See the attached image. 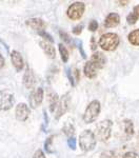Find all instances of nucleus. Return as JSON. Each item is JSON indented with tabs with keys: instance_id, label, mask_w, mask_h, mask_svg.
<instances>
[{
	"instance_id": "obj_1",
	"label": "nucleus",
	"mask_w": 139,
	"mask_h": 158,
	"mask_svg": "<svg viewBox=\"0 0 139 158\" xmlns=\"http://www.w3.org/2000/svg\"><path fill=\"white\" fill-rule=\"evenodd\" d=\"M119 42L120 38L115 33H105L100 37L99 41H98L101 49L108 51V52L117 49L118 45H119Z\"/></svg>"
},
{
	"instance_id": "obj_2",
	"label": "nucleus",
	"mask_w": 139,
	"mask_h": 158,
	"mask_svg": "<svg viewBox=\"0 0 139 158\" xmlns=\"http://www.w3.org/2000/svg\"><path fill=\"white\" fill-rule=\"evenodd\" d=\"M113 122L110 119H104L101 120L96 124L95 128V137L99 141H107L110 138L111 133H112Z\"/></svg>"
},
{
	"instance_id": "obj_3",
	"label": "nucleus",
	"mask_w": 139,
	"mask_h": 158,
	"mask_svg": "<svg viewBox=\"0 0 139 158\" xmlns=\"http://www.w3.org/2000/svg\"><path fill=\"white\" fill-rule=\"evenodd\" d=\"M96 146L95 134L91 130H84L79 135V147L82 151L88 152L92 151Z\"/></svg>"
},
{
	"instance_id": "obj_4",
	"label": "nucleus",
	"mask_w": 139,
	"mask_h": 158,
	"mask_svg": "<svg viewBox=\"0 0 139 158\" xmlns=\"http://www.w3.org/2000/svg\"><path fill=\"white\" fill-rule=\"evenodd\" d=\"M100 109L101 106L99 101L98 100L91 101L90 104L85 109L84 114H83V121L85 123H92V122H94L97 119V117L99 116Z\"/></svg>"
},
{
	"instance_id": "obj_5",
	"label": "nucleus",
	"mask_w": 139,
	"mask_h": 158,
	"mask_svg": "<svg viewBox=\"0 0 139 158\" xmlns=\"http://www.w3.org/2000/svg\"><path fill=\"white\" fill-rule=\"evenodd\" d=\"M84 10H85V4L83 2L80 1L74 2V3H72L69 6L67 15L71 20H78L82 17Z\"/></svg>"
},
{
	"instance_id": "obj_6",
	"label": "nucleus",
	"mask_w": 139,
	"mask_h": 158,
	"mask_svg": "<svg viewBox=\"0 0 139 158\" xmlns=\"http://www.w3.org/2000/svg\"><path fill=\"white\" fill-rule=\"evenodd\" d=\"M15 103L14 95L10 91H1L0 92V111H9L13 108Z\"/></svg>"
},
{
	"instance_id": "obj_7",
	"label": "nucleus",
	"mask_w": 139,
	"mask_h": 158,
	"mask_svg": "<svg viewBox=\"0 0 139 158\" xmlns=\"http://www.w3.org/2000/svg\"><path fill=\"white\" fill-rule=\"evenodd\" d=\"M44 92L42 88H37L31 93L29 97V103L32 109H36L41 104L42 100H43Z\"/></svg>"
},
{
	"instance_id": "obj_8",
	"label": "nucleus",
	"mask_w": 139,
	"mask_h": 158,
	"mask_svg": "<svg viewBox=\"0 0 139 158\" xmlns=\"http://www.w3.org/2000/svg\"><path fill=\"white\" fill-rule=\"evenodd\" d=\"M69 106H70V97L67 94L63 95L61 99L59 100L58 102V106H57V112H56V119H59L65 112L69 110Z\"/></svg>"
},
{
	"instance_id": "obj_9",
	"label": "nucleus",
	"mask_w": 139,
	"mask_h": 158,
	"mask_svg": "<svg viewBox=\"0 0 139 158\" xmlns=\"http://www.w3.org/2000/svg\"><path fill=\"white\" fill-rule=\"evenodd\" d=\"M15 115L16 119L19 121H25L30 116V109L25 103H19L16 106V111H15Z\"/></svg>"
},
{
	"instance_id": "obj_10",
	"label": "nucleus",
	"mask_w": 139,
	"mask_h": 158,
	"mask_svg": "<svg viewBox=\"0 0 139 158\" xmlns=\"http://www.w3.org/2000/svg\"><path fill=\"white\" fill-rule=\"evenodd\" d=\"M90 61L92 62V64L94 65L96 70H97V69H102L104 67L105 63H107V58H105L103 53L95 52L94 54L92 55V58H91Z\"/></svg>"
},
{
	"instance_id": "obj_11",
	"label": "nucleus",
	"mask_w": 139,
	"mask_h": 158,
	"mask_svg": "<svg viewBox=\"0 0 139 158\" xmlns=\"http://www.w3.org/2000/svg\"><path fill=\"white\" fill-rule=\"evenodd\" d=\"M11 58H12V63L13 65L16 69L17 72L21 71L23 69V65H24V62H23V58H22L21 54L17 51H13L11 53Z\"/></svg>"
},
{
	"instance_id": "obj_12",
	"label": "nucleus",
	"mask_w": 139,
	"mask_h": 158,
	"mask_svg": "<svg viewBox=\"0 0 139 158\" xmlns=\"http://www.w3.org/2000/svg\"><path fill=\"white\" fill-rule=\"evenodd\" d=\"M120 23V16L117 13H110L104 20V27H115Z\"/></svg>"
},
{
	"instance_id": "obj_13",
	"label": "nucleus",
	"mask_w": 139,
	"mask_h": 158,
	"mask_svg": "<svg viewBox=\"0 0 139 158\" xmlns=\"http://www.w3.org/2000/svg\"><path fill=\"white\" fill-rule=\"evenodd\" d=\"M25 24L33 30L38 31V32H40V31H44V27H45V22L40 18H30V19L27 20Z\"/></svg>"
},
{
	"instance_id": "obj_14",
	"label": "nucleus",
	"mask_w": 139,
	"mask_h": 158,
	"mask_svg": "<svg viewBox=\"0 0 139 158\" xmlns=\"http://www.w3.org/2000/svg\"><path fill=\"white\" fill-rule=\"evenodd\" d=\"M36 82V78L34 76V73L31 69H27L23 76V85L27 89H32Z\"/></svg>"
},
{
	"instance_id": "obj_15",
	"label": "nucleus",
	"mask_w": 139,
	"mask_h": 158,
	"mask_svg": "<svg viewBox=\"0 0 139 158\" xmlns=\"http://www.w3.org/2000/svg\"><path fill=\"white\" fill-rule=\"evenodd\" d=\"M39 44H40V47H41V49L44 51L45 55H47V57L54 59L55 56H56V51H55V48L53 47L52 43L44 40V41H40Z\"/></svg>"
},
{
	"instance_id": "obj_16",
	"label": "nucleus",
	"mask_w": 139,
	"mask_h": 158,
	"mask_svg": "<svg viewBox=\"0 0 139 158\" xmlns=\"http://www.w3.org/2000/svg\"><path fill=\"white\" fill-rule=\"evenodd\" d=\"M83 72H84V75L90 79H94L96 76H97L96 69L94 65L92 64L91 61H87V63L84 64V68H83Z\"/></svg>"
},
{
	"instance_id": "obj_17",
	"label": "nucleus",
	"mask_w": 139,
	"mask_h": 158,
	"mask_svg": "<svg viewBox=\"0 0 139 158\" xmlns=\"http://www.w3.org/2000/svg\"><path fill=\"white\" fill-rule=\"evenodd\" d=\"M128 40L131 44L136 45V47H139V29L132 31V32L129 34Z\"/></svg>"
},
{
	"instance_id": "obj_18",
	"label": "nucleus",
	"mask_w": 139,
	"mask_h": 158,
	"mask_svg": "<svg viewBox=\"0 0 139 158\" xmlns=\"http://www.w3.org/2000/svg\"><path fill=\"white\" fill-rule=\"evenodd\" d=\"M58 102H59V98H58V95L56 93H53L50 95L49 97V106H50V111L54 112L56 110Z\"/></svg>"
},
{
	"instance_id": "obj_19",
	"label": "nucleus",
	"mask_w": 139,
	"mask_h": 158,
	"mask_svg": "<svg viewBox=\"0 0 139 158\" xmlns=\"http://www.w3.org/2000/svg\"><path fill=\"white\" fill-rule=\"evenodd\" d=\"M123 126H125V135L129 137V138H131V137L134 135V124L132 120H129V119H125V123H123Z\"/></svg>"
},
{
	"instance_id": "obj_20",
	"label": "nucleus",
	"mask_w": 139,
	"mask_h": 158,
	"mask_svg": "<svg viewBox=\"0 0 139 158\" xmlns=\"http://www.w3.org/2000/svg\"><path fill=\"white\" fill-rule=\"evenodd\" d=\"M59 52H60V56H61V59L63 62H67V60H69V51L67 50V48L64 47L63 44L61 43H59Z\"/></svg>"
},
{
	"instance_id": "obj_21",
	"label": "nucleus",
	"mask_w": 139,
	"mask_h": 158,
	"mask_svg": "<svg viewBox=\"0 0 139 158\" xmlns=\"http://www.w3.org/2000/svg\"><path fill=\"white\" fill-rule=\"evenodd\" d=\"M74 131H75L74 127H73V124L70 123V122H67V123L64 124V127H63V132H64L65 135L69 136V138L74 135Z\"/></svg>"
},
{
	"instance_id": "obj_22",
	"label": "nucleus",
	"mask_w": 139,
	"mask_h": 158,
	"mask_svg": "<svg viewBox=\"0 0 139 158\" xmlns=\"http://www.w3.org/2000/svg\"><path fill=\"white\" fill-rule=\"evenodd\" d=\"M59 35H60V37H61V39L65 43H67V44L72 43V38L70 37V35L67 34V32H64V31H59Z\"/></svg>"
},
{
	"instance_id": "obj_23",
	"label": "nucleus",
	"mask_w": 139,
	"mask_h": 158,
	"mask_svg": "<svg viewBox=\"0 0 139 158\" xmlns=\"http://www.w3.org/2000/svg\"><path fill=\"white\" fill-rule=\"evenodd\" d=\"M52 143H53V137L50 136L49 138L47 139V141L44 142V150L47 153H53V149H52Z\"/></svg>"
},
{
	"instance_id": "obj_24",
	"label": "nucleus",
	"mask_w": 139,
	"mask_h": 158,
	"mask_svg": "<svg viewBox=\"0 0 139 158\" xmlns=\"http://www.w3.org/2000/svg\"><path fill=\"white\" fill-rule=\"evenodd\" d=\"M126 21H128L129 24H135L136 22L138 21V17L132 12L128 15V17H126Z\"/></svg>"
},
{
	"instance_id": "obj_25",
	"label": "nucleus",
	"mask_w": 139,
	"mask_h": 158,
	"mask_svg": "<svg viewBox=\"0 0 139 158\" xmlns=\"http://www.w3.org/2000/svg\"><path fill=\"white\" fill-rule=\"evenodd\" d=\"M38 34H39L42 38H44L45 41L51 42V43L54 42V39L52 38V36H51L50 34H47V33L45 32V31H40V32H38Z\"/></svg>"
},
{
	"instance_id": "obj_26",
	"label": "nucleus",
	"mask_w": 139,
	"mask_h": 158,
	"mask_svg": "<svg viewBox=\"0 0 139 158\" xmlns=\"http://www.w3.org/2000/svg\"><path fill=\"white\" fill-rule=\"evenodd\" d=\"M97 29H98V22L96 21V20H92V21L88 23V30H90L91 32H95Z\"/></svg>"
},
{
	"instance_id": "obj_27",
	"label": "nucleus",
	"mask_w": 139,
	"mask_h": 158,
	"mask_svg": "<svg viewBox=\"0 0 139 158\" xmlns=\"http://www.w3.org/2000/svg\"><path fill=\"white\" fill-rule=\"evenodd\" d=\"M82 30H83V25H82V24L76 25V27H73V34H74V35H79V34H81Z\"/></svg>"
},
{
	"instance_id": "obj_28",
	"label": "nucleus",
	"mask_w": 139,
	"mask_h": 158,
	"mask_svg": "<svg viewBox=\"0 0 139 158\" xmlns=\"http://www.w3.org/2000/svg\"><path fill=\"white\" fill-rule=\"evenodd\" d=\"M67 144H69V147L72 150H75L76 149V139L74 137H70V138L67 139Z\"/></svg>"
},
{
	"instance_id": "obj_29",
	"label": "nucleus",
	"mask_w": 139,
	"mask_h": 158,
	"mask_svg": "<svg viewBox=\"0 0 139 158\" xmlns=\"http://www.w3.org/2000/svg\"><path fill=\"white\" fill-rule=\"evenodd\" d=\"M122 158H139V154L135 152H128L123 155Z\"/></svg>"
},
{
	"instance_id": "obj_30",
	"label": "nucleus",
	"mask_w": 139,
	"mask_h": 158,
	"mask_svg": "<svg viewBox=\"0 0 139 158\" xmlns=\"http://www.w3.org/2000/svg\"><path fill=\"white\" fill-rule=\"evenodd\" d=\"M33 158H45V155H44V153L42 150H37V151L35 152Z\"/></svg>"
},
{
	"instance_id": "obj_31",
	"label": "nucleus",
	"mask_w": 139,
	"mask_h": 158,
	"mask_svg": "<svg viewBox=\"0 0 139 158\" xmlns=\"http://www.w3.org/2000/svg\"><path fill=\"white\" fill-rule=\"evenodd\" d=\"M102 158H117V157L115 156V153L114 152L108 151V152L102 153Z\"/></svg>"
},
{
	"instance_id": "obj_32",
	"label": "nucleus",
	"mask_w": 139,
	"mask_h": 158,
	"mask_svg": "<svg viewBox=\"0 0 139 158\" xmlns=\"http://www.w3.org/2000/svg\"><path fill=\"white\" fill-rule=\"evenodd\" d=\"M78 49H79V51H80V53H81V55H82V58H87V56H85V53H84V51H83V49H82V43L81 42H79V45H78Z\"/></svg>"
},
{
	"instance_id": "obj_33",
	"label": "nucleus",
	"mask_w": 139,
	"mask_h": 158,
	"mask_svg": "<svg viewBox=\"0 0 139 158\" xmlns=\"http://www.w3.org/2000/svg\"><path fill=\"white\" fill-rule=\"evenodd\" d=\"M133 13H134V14H135L136 16H137L138 18H139V4H138V6H136L135 7H134Z\"/></svg>"
},
{
	"instance_id": "obj_34",
	"label": "nucleus",
	"mask_w": 139,
	"mask_h": 158,
	"mask_svg": "<svg viewBox=\"0 0 139 158\" xmlns=\"http://www.w3.org/2000/svg\"><path fill=\"white\" fill-rule=\"evenodd\" d=\"M91 43H92V50L94 51L96 49V42H95L94 37H92V39H91Z\"/></svg>"
}]
</instances>
